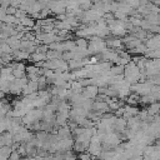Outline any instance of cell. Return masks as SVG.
Listing matches in <instances>:
<instances>
[{
    "instance_id": "obj_1",
    "label": "cell",
    "mask_w": 160,
    "mask_h": 160,
    "mask_svg": "<svg viewBox=\"0 0 160 160\" xmlns=\"http://www.w3.org/2000/svg\"><path fill=\"white\" fill-rule=\"evenodd\" d=\"M108 49V45H106V41L100 39L99 36H91L89 39V45H88V51L89 54L92 56V55H96V54H100L104 50Z\"/></svg>"
},
{
    "instance_id": "obj_2",
    "label": "cell",
    "mask_w": 160,
    "mask_h": 160,
    "mask_svg": "<svg viewBox=\"0 0 160 160\" xmlns=\"http://www.w3.org/2000/svg\"><path fill=\"white\" fill-rule=\"evenodd\" d=\"M12 68V75L15 76V79H20V78H25L26 76V65L22 61H12L11 64Z\"/></svg>"
},
{
    "instance_id": "obj_3",
    "label": "cell",
    "mask_w": 160,
    "mask_h": 160,
    "mask_svg": "<svg viewBox=\"0 0 160 160\" xmlns=\"http://www.w3.org/2000/svg\"><path fill=\"white\" fill-rule=\"evenodd\" d=\"M105 41H106V45H108L109 49H112V50H116V51H120V49L125 48L121 38L111 36V38H108V40H105Z\"/></svg>"
},
{
    "instance_id": "obj_4",
    "label": "cell",
    "mask_w": 160,
    "mask_h": 160,
    "mask_svg": "<svg viewBox=\"0 0 160 160\" xmlns=\"http://www.w3.org/2000/svg\"><path fill=\"white\" fill-rule=\"evenodd\" d=\"M86 99H92V100H95L96 98H98V95H99V88L98 86H95V85H89V86H86V88H84L82 89V92H81Z\"/></svg>"
},
{
    "instance_id": "obj_5",
    "label": "cell",
    "mask_w": 160,
    "mask_h": 160,
    "mask_svg": "<svg viewBox=\"0 0 160 160\" xmlns=\"http://www.w3.org/2000/svg\"><path fill=\"white\" fill-rule=\"evenodd\" d=\"M14 145V136L11 132L5 131L0 135V148L2 146H12Z\"/></svg>"
},
{
    "instance_id": "obj_6",
    "label": "cell",
    "mask_w": 160,
    "mask_h": 160,
    "mask_svg": "<svg viewBox=\"0 0 160 160\" xmlns=\"http://www.w3.org/2000/svg\"><path fill=\"white\" fill-rule=\"evenodd\" d=\"M12 55H14V59H15L16 61L29 60V58H30V52H28V51H25V50H21V49L14 50V51H12Z\"/></svg>"
},
{
    "instance_id": "obj_7",
    "label": "cell",
    "mask_w": 160,
    "mask_h": 160,
    "mask_svg": "<svg viewBox=\"0 0 160 160\" xmlns=\"http://www.w3.org/2000/svg\"><path fill=\"white\" fill-rule=\"evenodd\" d=\"M20 24H21L24 28H26V29H29V30H32V28L36 25V20L32 19L30 15H28V16L20 19Z\"/></svg>"
},
{
    "instance_id": "obj_8",
    "label": "cell",
    "mask_w": 160,
    "mask_h": 160,
    "mask_svg": "<svg viewBox=\"0 0 160 160\" xmlns=\"http://www.w3.org/2000/svg\"><path fill=\"white\" fill-rule=\"evenodd\" d=\"M75 45H76V48H78V49L86 50V49H88V45H89V41H88V39L78 38V39H75Z\"/></svg>"
},
{
    "instance_id": "obj_9",
    "label": "cell",
    "mask_w": 160,
    "mask_h": 160,
    "mask_svg": "<svg viewBox=\"0 0 160 160\" xmlns=\"http://www.w3.org/2000/svg\"><path fill=\"white\" fill-rule=\"evenodd\" d=\"M62 160H78V155H75L74 151H66L64 154V159Z\"/></svg>"
},
{
    "instance_id": "obj_10",
    "label": "cell",
    "mask_w": 160,
    "mask_h": 160,
    "mask_svg": "<svg viewBox=\"0 0 160 160\" xmlns=\"http://www.w3.org/2000/svg\"><path fill=\"white\" fill-rule=\"evenodd\" d=\"M91 159H92V156H91L88 151L80 152V154L78 155V160H91Z\"/></svg>"
},
{
    "instance_id": "obj_11",
    "label": "cell",
    "mask_w": 160,
    "mask_h": 160,
    "mask_svg": "<svg viewBox=\"0 0 160 160\" xmlns=\"http://www.w3.org/2000/svg\"><path fill=\"white\" fill-rule=\"evenodd\" d=\"M15 16H16V19H22V18H25V16H28V12L26 11H24V10H21V9H18L16 10V12H15Z\"/></svg>"
},
{
    "instance_id": "obj_12",
    "label": "cell",
    "mask_w": 160,
    "mask_h": 160,
    "mask_svg": "<svg viewBox=\"0 0 160 160\" xmlns=\"http://www.w3.org/2000/svg\"><path fill=\"white\" fill-rule=\"evenodd\" d=\"M20 159H21V155L16 150H12V152L10 154V156H9L8 160H20Z\"/></svg>"
},
{
    "instance_id": "obj_13",
    "label": "cell",
    "mask_w": 160,
    "mask_h": 160,
    "mask_svg": "<svg viewBox=\"0 0 160 160\" xmlns=\"http://www.w3.org/2000/svg\"><path fill=\"white\" fill-rule=\"evenodd\" d=\"M16 8H14V6H9L8 9H6V14L8 15H15V12H16Z\"/></svg>"
},
{
    "instance_id": "obj_14",
    "label": "cell",
    "mask_w": 160,
    "mask_h": 160,
    "mask_svg": "<svg viewBox=\"0 0 160 160\" xmlns=\"http://www.w3.org/2000/svg\"><path fill=\"white\" fill-rule=\"evenodd\" d=\"M4 99H6V94L4 91H0V100H4Z\"/></svg>"
},
{
    "instance_id": "obj_15",
    "label": "cell",
    "mask_w": 160,
    "mask_h": 160,
    "mask_svg": "<svg viewBox=\"0 0 160 160\" xmlns=\"http://www.w3.org/2000/svg\"><path fill=\"white\" fill-rule=\"evenodd\" d=\"M4 66H6V64H5V62H4V60H2L1 58H0V70H1V69H2Z\"/></svg>"
},
{
    "instance_id": "obj_16",
    "label": "cell",
    "mask_w": 160,
    "mask_h": 160,
    "mask_svg": "<svg viewBox=\"0 0 160 160\" xmlns=\"http://www.w3.org/2000/svg\"><path fill=\"white\" fill-rule=\"evenodd\" d=\"M1 25H2V21H1V20H0V28H1Z\"/></svg>"
},
{
    "instance_id": "obj_17",
    "label": "cell",
    "mask_w": 160,
    "mask_h": 160,
    "mask_svg": "<svg viewBox=\"0 0 160 160\" xmlns=\"http://www.w3.org/2000/svg\"><path fill=\"white\" fill-rule=\"evenodd\" d=\"M0 10H1V6H0Z\"/></svg>"
},
{
    "instance_id": "obj_18",
    "label": "cell",
    "mask_w": 160,
    "mask_h": 160,
    "mask_svg": "<svg viewBox=\"0 0 160 160\" xmlns=\"http://www.w3.org/2000/svg\"><path fill=\"white\" fill-rule=\"evenodd\" d=\"M0 1H1V0H0Z\"/></svg>"
}]
</instances>
